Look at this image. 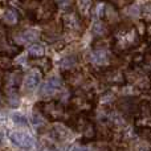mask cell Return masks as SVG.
<instances>
[{
  "label": "cell",
  "mask_w": 151,
  "mask_h": 151,
  "mask_svg": "<svg viewBox=\"0 0 151 151\" xmlns=\"http://www.w3.org/2000/svg\"><path fill=\"white\" fill-rule=\"evenodd\" d=\"M60 88H61V80L60 78L50 77V78H48V81H45V82L42 83L39 94H40V97L48 98V97H52Z\"/></svg>",
  "instance_id": "cell-6"
},
{
  "label": "cell",
  "mask_w": 151,
  "mask_h": 151,
  "mask_svg": "<svg viewBox=\"0 0 151 151\" xmlns=\"http://www.w3.org/2000/svg\"><path fill=\"white\" fill-rule=\"evenodd\" d=\"M72 151H91V150H90V147H86V146H77Z\"/></svg>",
  "instance_id": "cell-22"
},
{
  "label": "cell",
  "mask_w": 151,
  "mask_h": 151,
  "mask_svg": "<svg viewBox=\"0 0 151 151\" xmlns=\"http://www.w3.org/2000/svg\"><path fill=\"white\" fill-rule=\"evenodd\" d=\"M19 20H20V15H19V12L15 8H12V7L5 8L4 13H3V23L5 25L13 27L19 23Z\"/></svg>",
  "instance_id": "cell-11"
},
{
  "label": "cell",
  "mask_w": 151,
  "mask_h": 151,
  "mask_svg": "<svg viewBox=\"0 0 151 151\" xmlns=\"http://www.w3.org/2000/svg\"><path fill=\"white\" fill-rule=\"evenodd\" d=\"M91 61L99 66H106L110 63V55L106 49H94L91 52Z\"/></svg>",
  "instance_id": "cell-10"
},
{
  "label": "cell",
  "mask_w": 151,
  "mask_h": 151,
  "mask_svg": "<svg viewBox=\"0 0 151 151\" xmlns=\"http://www.w3.org/2000/svg\"><path fill=\"white\" fill-rule=\"evenodd\" d=\"M45 53V49L41 44H32L31 47L28 48V57H32V58H40L42 57Z\"/></svg>",
  "instance_id": "cell-15"
},
{
  "label": "cell",
  "mask_w": 151,
  "mask_h": 151,
  "mask_svg": "<svg viewBox=\"0 0 151 151\" xmlns=\"http://www.w3.org/2000/svg\"><path fill=\"white\" fill-rule=\"evenodd\" d=\"M107 1H109V4H111L113 7H115L118 9V8H123L130 5L133 0H107Z\"/></svg>",
  "instance_id": "cell-20"
},
{
  "label": "cell",
  "mask_w": 151,
  "mask_h": 151,
  "mask_svg": "<svg viewBox=\"0 0 151 151\" xmlns=\"http://www.w3.org/2000/svg\"><path fill=\"white\" fill-rule=\"evenodd\" d=\"M37 65H39L40 69H42L44 72H49L50 68H52V63H50L48 58H37Z\"/></svg>",
  "instance_id": "cell-18"
},
{
  "label": "cell",
  "mask_w": 151,
  "mask_h": 151,
  "mask_svg": "<svg viewBox=\"0 0 151 151\" xmlns=\"http://www.w3.org/2000/svg\"><path fill=\"white\" fill-rule=\"evenodd\" d=\"M39 37V33L33 29H24V31H20L16 33L15 37V42L19 45L27 44V42H33L35 40H37Z\"/></svg>",
  "instance_id": "cell-7"
},
{
  "label": "cell",
  "mask_w": 151,
  "mask_h": 151,
  "mask_svg": "<svg viewBox=\"0 0 151 151\" xmlns=\"http://www.w3.org/2000/svg\"><path fill=\"white\" fill-rule=\"evenodd\" d=\"M57 8H61L64 11L72 9V7L74 5V0H53Z\"/></svg>",
  "instance_id": "cell-17"
},
{
  "label": "cell",
  "mask_w": 151,
  "mask_h": 151,
  "mask_svg": "<svg viewBox=\"0 0 151 151\" xmlns=\"http://www.w3.org/2000/svg\"><path fill=\"white\" fill-rule=\"evenodd\" d=\"M63 27L69 33H80L81 28H82L81 17L77 16L76 13H68L63 19Z\"/></svg>",
  "instance_id": "cell-5"
},
{
  "label": "cell",
  "mask_w": 151,
  "mask_h": 151,
  "mask_svg": "<svg viewBox=\"0 0 151 151\" xmlns=\"http://www.w3.org/2000/svg\"><path fill=\"white\" fill-rule=\"evenodd\" d=\"M111 39V48L118 50H129L141 42V37L137 29L133 25L127 24H121L114 32H113Z\"/></svg>",
  "instance_id": "cell-1"
},
{
  "label": "cell",
  "mask_w": 151,
  "mask_h": 151,
  "mask_svg": "<svg viewBox=\"0 0 151 151\" xmlns=\"http://www.w3.org/2000/svg\"><path fill=\"white\" fill-rule=\"evenodd\" d=\"M141 15L145 20L151 21V3H147L141 8Z\"/></svg>",
  "instance_id": "cell-19"
},
{
  "label": "cell",
  "mask_w": 151,
  "mask_h": 151,
  "mask_svg": "<svg viewBox=\"0 0 151 151\" xmlns=\"http://www.w3.org/2000/svg\"><path fill=\"white\" fill-rule=\"evenodd\" d=\"M40 81H41V72L31 70L24 77V86L28 91H33L40 83Z\"/></svg>",
  "instance_id": "cell-8"
},
{
  "label": "cell",
  "mask_w": 151,
  "mask_h": 151,
  "mask_svg": "<svg viewBox=\"0 0 151 151\" xmlns=\"http://www.w3.org/2000/svg\"><path fill=\"white\" fill-rule=\"evenodd\" d=\"M9 141L20 149H32L35 145L33 137L28 133H24V131H12V133H9Z\"/></svg>",
  "instance_id": "cell-3"
},
{
  "label": "cell",
  "mask_w": 151,
  "mask_h": 151,
  "mask_svg": "<svg viewBox=\"0 0 151 151\" xmlns=\"http://www.w3.org/2000/svg\"><path fill=\"white\" fill-rule=\"evenodd\" d=\"M37 111L42 114V117L52 121V122H57L61 121L65 115V107H64L63 102L60 101H42L36 105Z\"/></svg>",
  "instance_id": "cell-2"
},
{
  "label": "cell",
  "mask_w": 151,
  "mask_h": 151,
  "mask_svg": "<svg viewBox=\"0 0 151 151\" xmlns=\"http://www.w3.org/2000/svg\"><path fill=\"white\" fill-rule=\"evenodd\" d=\"M77 7L81 17H88L93 8V0H77Z\"/></svg>",
  "instance_id": "cell-13"
},
{
  "label": "cell",
  "mask_w": 151,
  "mask_h": 151,
  "mask_svg": "<svg viewBox=\"0 0 151 151\" xmlns=\"http://www.w3.org/2000/svg\"><path fill=\"white\" fill-rule=\"evenodd\" d=\"M32 122H33L35 126H41L44 125V117L40 111H35L33 115H32Z\"/></svg>",
  "instance_id": "cell-21"
},
{
  "label": "cell",
  "mask_w": 151,
  "mask_h": 151,
  "mask_svg": "<svg viewBox=\"0 0 151 151\" xmlns=\"http://www.w3.org/2000/svg\"><path fill=\"white\" fill-rule=\"evenodd\" d=\"M78 64V57L76 55H70V56H66L63 61H61L60 66L63 70H72L77 66Z\"/></svg>",
  "instance_id": "cell-14"
},
{
  "label": "cell",
  "mask_w": 151,
  "mask_h": 151,
  "mask_svg": "<svg viewBox=\"0 0 151 151\" xmlns=\"http://www.w3.org/2000/svg\"><path fill=\"white\" fill-rule=\"evenodd\" d=\"M12 121L15 125H19V126H27L28 125V119L24 114L21 113H13L12 114Z\"/></svg>",
  "instance_id": "cell-16"
},
{
  "label": "cell",
  "mask_w": 151,
  "mask_h": 151,
  "mask_svg": "<svg viewBox=\"0 0 151 151\" xmlns=\"http://www.w3.org/2000/svg\"><path fill=\"white\" fill-rule=\"evenodd\" d=\"M91 32H93V35L94 36H97L98 39H104V37L111 35V29L109 28V25H107L105 21H101V20L93 24Z\"/></svg>",
  "instance_id": "cell-12"
},
{
  "label": "cell",
  "mask_w": 151,
  "mask_h": 151,
  "mask_svg": "<svg viewBox=\"0 0 151 151\" xmlns=\"http://www.w3.org/2000/svg\"><path fill=\"white\" fill-rule=\"evenodd\" d=\"M0 139H1V138H0Z\"/></svg>",
  "instance_id": "cell-24"
},
{
  "label": "cell",
  "mask_w": 151,
  "mask_h": 151,
  "mask_svg": "<svg viewBox=\"0 0 151 151\" xmlns=\"http://www.w3.org/2000/svg\"><path fill=\"white\" fill-rule=\"evenodd\" d=\"M19 52H20V48L11 44L9 40L7 39L5 32L0 28V55L4 56V57L11 58L13 56L19 55Z\"/></svg>",
  "instance_id": "cell-4"
},
{
  "label": "cell",
  "mask_w": 151,
  "mask_h": 151,
  "mask_svg": "<svg viewBox=\"0 0 151 151\" xmlns=\"http://www.w3.org/2000/svg\"><path fill=\"white\" fill-rule=\"evenodd\" d=\"M1 85H3V81H1V78H0V88H1Z\"/></svg>",
  "instance_id": "cell-23"
},
{
  "label": "cell",
  "mask_w": 151,
  "mask_h": 151,
  "mask_svg": "<svg viewBox=\"0 0 151 151\" xmlns=\"http://www.w3.org/2000/svg\"><path fill=\"white\" fill-rule=\"evenodd\" d=\"M50 135L58 142L66 141L70 137V131L66 126H64L63 123H56L52 129H50Z\"/></svg>",
  "instance_id": "cell-9"
}]
</instances>
